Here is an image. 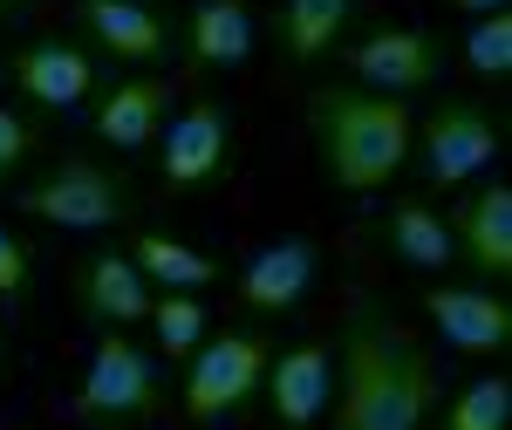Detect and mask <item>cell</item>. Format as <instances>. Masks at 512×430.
I'll return each mask as SVG.
<instances>
[{"label":"cell","instance_id":"6da1fadb","mask_svg":"<svg viewBox=\"0 0 512 430\" xmlns=\"http://www.w3.org/2000/svg\"><path fill=\"white\" fill-rule=\"evenodd\" d=\"M437 417V369L396 321L355 308L335 335V430H417Z\"/></svg>","mask_w":512,"mask_h":430},{"label":"cell","instance_id":"7a4b0ae2","mask_svg":"<svg viewBox=\"0 0 512 430\" xmlns=\"http://www.w3.org/2000/svg\"><path fill=\"white\" fill-rule=\"evenodd\" d=\"M308 137H315L321 178L335 192H383L410 164L417 110L403 96L362 89V82H328L308 96Z\"/></svg>","mask_w":512,"mask_h":430},{"label":"cell","instance_id":"3957f363","mask_svg":"<svg viewBox=\"0 0 512 430\" xmlns=\"http://www.w3.org/2000/svg\"><path fill=\"white\" fill-rule=\"evenodd\" d=\"M21 205L35 212L41 226H62V233H110V226H123L137 212V185H130V171L110 164V157L62 151L55 171L21 192Z\"/></svg>","mask_w":512,"mask_h":430},{"label":"cell","instance_id":"277c9868","mask_svg":"<svg viewBox=\"0 0 512 430\" xmlns=\"http://www.w3.org/2000/svg\"><path fill=\"white\" fill-rule=\"evenodd\" d=\"M185 362H192V369H185V390H178L185 417H192V424H226V417H239L253 396H267L274 335L239 321V328H219L212 342H198Z\"/></svg>","mask_w":512,"mask_h":430},{"label":"cell","instance_id":"5b68a950","mask_svg":"<svg viewBox=\"0 0 512 430\" xmlns=\"http://www.w3.org/2000/svg\"><path fill=\"white\" fill-rule=\"evenodd\" d=\"M76 410L89 424H144L164 410V369L158 355L144 349L137 335L123 328H103V342L82 369V390H76Z\"/></svg>","mask_w":512,"mask_h":430},{"label":"cell","instance_id":"8992f818","mask_svg":"<svg viewBox=\"0 0 512 430\" xmlns=\"http://www.w3.org/2000/svg\"><path fill=\"white\" fill-rule=\"evenodd\" d=\"M499 151H506V123L478 96H444L431 117H417V137H410L417 178H431V185H465Z\"/></svg>","mask_w":512,"mask_h":430},{"label":"cell","instance_id":"52a82bcc","mask_svg":"<svg viewBox=\"0 0 512 430\" xmlns=\"http://www.w3.org/2000/svg\"><path fill=\"white\" fill-rule=\"evenodd\" d=\"M226 157H233V103L226 96H198L185 117H171L164 130V192H198V185H219L226 178Z\"/></svg>","mask_w":512,"mask_h":430},{"label":"cell","instance_id":"ba28073f","mask_svg":"<svg viewBox=\"0 0 512 430\" xmlns=\"http://www.w3.org/2000/svg\"><path fill=\"white\" fill-rule=\"evenodd\" d=\"M76 28L96 55H110L123 69H158L178 48V28L151 0H76Z\"/></svg>","mask_w":512,"mask_h":430},{"label":"cell","instance_id":"9c48e42d","mask_svg":"<svg viewBox=\"0 0 512 430\" xmlns=\"http://www.w3.org/2000/svg\"><path fill=\"white\" fill-rule=\"evenodd\" d=\"M342 62H349V82H362V89L417 96V89H431V82H437L444 48H437L431 28H383V35H362Z\"/></svg>","mask_w":512,"mask_h":430},{"label":"cell","instance_id":"30bf717a","mask_svg":"<svg viewBox=\"0 0 512 430\" xmlns=\"http://www.w3.org/2000/svg\"><path fill=\"white\" fill-rule=\"evenodd\" d=\"M14 82H21V96L35 103V110H76L89 103V89H96V48L76 35H41L28 48H14Z\"/></svg>","mask_w":512,"mask_h":430},{"label":"cell","instance_id":"8fae6325","mask_svg":"<svg viewBox=\"0 0 512 430\" xmlns=\"http://www.w3.org/2000/svg\"><path fill=\"white\" fill-rule=\"evenodd\" d=\"M69 301L89 328H137L151 314V280L130 260V246H110V253H89L69 280Z\"/></svg>","mask_w":512,"mask_h":430},{"label":"cell","instance_id":"7c38bea8","mask_svg":"<svg viewBox=\"0 0 512 430\" xmlns=\"http://www.w3.org/2000/svg\"><path fill=\"white\" fill-rule=\"evenodd\" d=\"M321 280V246L308 233H280L239 267V301L253 314H294Z\"/></svg>","mask_w":512,"mask_h":430},{"label":"cell","instance_id":"4fadbf2b","mask_svg":"<svg viewBox=\"0 0 512 430\" xmlns=\"http://www.w3.org/2000/svg\"><path fill=\"white\" fill-rule=\"evenodd\" d=\"M444 226H451V253H458L478 280H492V287L512 280V185H499V178L478 185Z\"/></svg>","mask_w":512,"mask_h":430},{"label":"cell","instance_id":"5bb4252c","mask_svg":"<svg viewBox=\"0 0 512 430\" xmlns=\"http://www.w3.org/2000/svg\"><path fill=\"white\" fill-rule=\"evenodd\" d=\"M171 103H178L171 76H158V69H130L123 82H110V89L96 96L89 130H96L110 151H137V144H151V137H158V123L171 117Z\"/></svg>","mask_w":512,"mask_h":430},{"label":"cell","instance_id":"9a60e30c","mask_svg":"<svg viewBox=\"0 0 512 430\" xmlns=\"http://www.w3.org/2000/svg\"><path fill=\"white\" fill-rule=\"evenodd\" d=\"M424 314L437 321V335L465 355H506L512 349V301L499 287H431Z\"/></svg>","mask_w":512,"mask_h":430},{"label":"cell","instance_id":"2e32d148","mask_svg":"<svg viewBox=\"0 0 512 430\" xmlns=\"http://www.w3.org/2000/svg\"><path fill=\"white\" fill-rule=\"evenodd\" d=\"M267 396L287 430H308L335 396V342H294L267 362Z\"/></svg>","mask_w":512,"mask_h":430},{"label":"cell","instance_id":"e0dca14e","mask_svg":"<svg viewBox=\"0 0 512 430\" xmlns=\"http://www.w3.org/2000/svg\"><path fill=\"white\" fill-rule=\"evenodd\" d=\"M185 55H192V69H246L253 62V7L246 0H192Z\"/></svg>","mask_w":512,"mask_h":430},{"label":"cell","instance_id":"ac0fdd59","mask_svg":"<svg viewBox=\"0 0 512 430\" xmlns=\"http://www.w3.org/2000/svg\"><path fill=\"white\" fill-rule=\"evenodd\" d=\"M349 21H355V0H280V7H274L280 62H287L294 76H301V69H315L321 55L349 35Z\"/></svg>","mask_w":512,"mask_h":430},{"label":"cell","instance_id":"d6986e66","mask_svg":"<svg viewBox=\"0 0 512 430\" xmlns=\"http://www.w3.org/2000/svg\"><path fill=\"white\" fill-rule=\"evenodd\" d=\"M383 239H390V253L410 267V274H444L458 253H451V226L437 219L431 205H417V198H396L390 219H383Z\"/></svg>","mask_w":512,"mask_h":430},{"label":"cell","instance_id":"ffe728a7","mask_svg":"<svg viewBox=\"0 0 512 430\" xmlns=\"http://www.w3.org/2000/svg\"><path fill=\"white\" fill-rule=\"evenodd\" d=\"M130 260L144 267L151 287H178V294H205L219 280V267L205 253H192V246H178V239H164V233H130Z\"/></svg>","mask_w":512,"mask_h":430},{"label":"cell","instance_id":"44dd1931","mask_svg":"<svg viewBox=\"0 0 512 430\" xmlns=\"http://www.w3.org/2000/svg\"><path fill=\"white\" fill-rule=\"evenodd\" d=\"M151 335H158V349L178 362V355H192L205 335H212V314H205V301L198 294H178V287H164V294H151Z\"/></svg>","mask_w":512,"mask_h":430},{"label":"cell","instance_id":"7402d4cb","mask_svg":"<svg viewBox=\"0 0 512 430\" xmlns=\"http://www.w3.org/2000/svg\"><path fill=\"white\" fill-rule=\"evenodd\" d=\"M512 424V383L506 376H478L444 403V430H506Z\"/></svg>","mask_w":512,"mask_h":430},{"label":"cell","instance_id":"603a6c76","mask_svg":"<svg viewBox=\"0 0 512 430\" xmlns=\"http://www.w3.org/2000/svg\"><path fill=\"white\" fill-rule=\"evenodd\" d=\"M465 62H472L478 76H492V82H506V76H512V14H506V7L478 14L472 41H465Z\"/></svg>","mask_w":512,"mask_h":430},{"label":"cell","instance_id":"cb8c5ba5","mask_svg":"<svg viewBox=\"0 0 512 430\" xmlns=\"http://www.w3.org/2000/svg\"><path fill=\"white\" fill-rule=\"evenodd\" d=\"M35 157H41V123L14 103H0V185H14Z\"/></svg>","mask_w":512,"mask_h":430},{"label":"cell","instance_id":"d4e9b609","mask_svg":"<svg viewBox=\"0 0 512 430\" xmlns=\"http://www.w3.org/2000/svg\"><path fill=\"white\" fill-rule=\"evenodd\" d=\"M28 280H35V253L14 226H0V308H21L28 301Z\"/></svg>","mask_w":512,"mask_h":430},{"label":"cell","instance_id":"484cf974","mask_svg":"<svg viewBox=\"0 0 512 430\" xmlns=\"http://www.w3.org/2000/svg\"><path fill=\"white\" fill-rule=\"evenodd\" d=\"M35 7H48V0H0V21H21V14H35Z\"/></svg>","mask_w":512,"mask_h":430},{"label":"cell","instance_id":"4316f807","mask_svg":"<svg viewBox=\"0 0 512 430\" xmlns=\"http://www.w3.org/2000/svg\"><path fill=\"white\" fill-rule=\"evenodd\" d=\"M444 7H465V14H492V7H506V0H444Z\"/></svg>","mask_w":512,"mask_h":430},{"label":"cell","instance_id":"83f0119b","mask_svg":"<svg viewBox=\"0 0 512 430\" xmlns=\"http://www.w3.org/2000/svg\"><path fill=\"white\" fill-rule=\"evenodd\" d=\"M0 376H7V328H0Z\"/></svg>","mask_w":512,"mask_h":430}]
</instances>
